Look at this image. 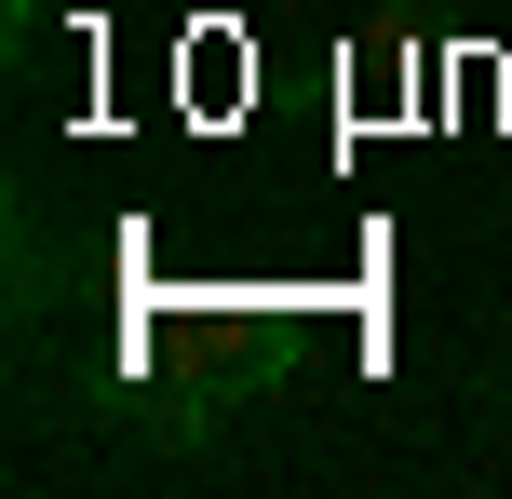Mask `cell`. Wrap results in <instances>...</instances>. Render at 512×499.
Masks as SVG:
<instances>
[]
</instances>
